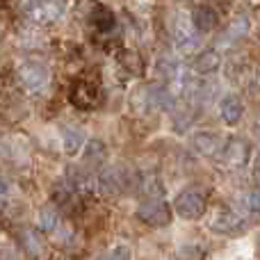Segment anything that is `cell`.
<instances>
[{
	"mask_svg": "<svg viewBox=\"0 0 260 260\" xmlns=\"http://www.w3.org/2000/svg\"><path fill=\"white\" fill-rule=\"evenodd\" d=\"M69 0H25V16L35 25H55L67 14Z\"/></svg>",
	"mask_w": 260,
	"mask_h": 260,
	"instance_id": "obj_1",
	"label": "cell"
},
{
	"mask_svg": "<svg viewBox=\"0 0 260 260\" xmlns=\"http://www.w3.org/2000/svg\"><path fill=\"white\" fill-rule=\"evenodd\" d=\"M206 210H208L206 194L199 187H187L176 197V215H178L180 219L197 221L206 215Z\"/></svg>",
	"mask_w": 260,
	"mask_h": 260,
	"instance_id": "obj_2",
	"label": "cell"
},
{
	"mask_svg": "<svg viewBox=\"0 0 260 260\" xmlns=\"http://www.w3.org/2000/svg\"><path fill=\"white\" fill-rule=\"evenodd\" d=\"M69 101L78 110H96L101 105V85L89 78H78L71 85Z\"/></svg>",
	"mask_w": 260,
	"mask_h": 260,
	"instance_id": "obj_3",
	"label": "cell"
},
{
	"mask_svg": "<svg viewBox=\"0 0 260 260\" xmlns=\"http://www.w3.org/2000/svg\"><path fill=\"white\" fill-rule=\"evenodd\" d=\"M18 80L30 94H39L50 85V69L44 62L27 59L18 67Z\"/></svg>",
	"mask_w": 260,
	"mask_h": 260,
	"instance_id": "obj_4",
	"label": "cell"
},
{
	"mask_svg": "<svg viewBox=\"0 0 260 260\" xmlns=\"http://www.w3.org/2000/svg\"><path fill=\"white\" fill-rule=\"evenodd\" d=\"M208 226H210V231H215L217 235H238V233H242L247 224H244V219L235 210H231V208H226V206H219L212 210Z\"/></svg>",
	"mask_w": 260,
	"mask_h": 260,
	"instance_id": "obj_5",
	"label": "cell"
},
{
	"mask_svg": "<svg viewBox=\"0 0 260 260\" xmlns=\"http://www.w3.org/2000/svg\"><path fill=\"white\" fill-rule=\"evenodd\" d=\"M137 217L144 224L153 226V229H160V226H167L171 221V210L162 199H148V201L139 203Z\"/></svg>",
	"mask_w": 260,
	"mask_h": 260,
	"instance_id": "obj_6",
	"label": "cell"
},
{
	"mask_svg": "<svg viewBox=\"0 0 260 260\" xmlns=\"http://www.w3.org/2000/svg\"><path fill=\"white\" fill-rule=\"evenodd\" d=\"M126 185H128L126 174L121 169H117V167L101 171L94 178V189L99 194H103V197H117V194H121L126 189Z\"/></svg>",
	"mask_w": 260,
	"mask_h": 260,
	"instance_id": "obj_7",
	"label": "cell"
},
{
	"mask_svg": "<svg viewBox=\"0 0 260 260\" xmlns=\"http://www.w3.org/2000/svg\"><path fill=\"white\" fill-rule=\"evenodd\" d=\"M219 157H221V162H224L226 167L240 169V167H244V165L249 162V157H251V146H249L244 139L233 137L231 142L224 144V148H221Z\"/></svg>",
	"mask_w": 260,
	"mask_h": 260,
	"instance_id": "obj_8",
	"label": "cell"
},
{
	"mask_svg": "<svg viewBox=\"0 0 260 260\" xmlns=\"http://www.w3.org/2000/svg\"><path fill=\"white\" fill-rule=\"evenodd\" d=\"M174 41H176V48H178L180 53L189 55L199 48V32L194 30L189 21L178 18L174 25Z\"/></svg>",
	"mask_w": 260,
	"mask_h": 260,
	"instance_id": "obj_9",
	"label": "cell"
},
{
	"mask_svg": "<svg viewBox=\"0 0 260 260\" xmlns=\"http://www.w3.org/2000/svg\"><path fill=\"white\" fill-rule=\"evenodd\" d=\"M192 148L203 157H219L221 148H224V142L219 139V135L208 133V130H201V133H194Z\"/></svg>",
	"mask_w": 260,
	"mask_h": 260,
	"instance_id": "obj_10",
	"label": "cell"
},
{
	"mask_svg": "<svg viewBox=\"0 0 260 260\" xmlns=\"http://www.w3.org/2000/svg\"><path fill=\"white\" fill-rule=\"evenodd\" d=\"M189 23H192V27L199 32V35H208V32H212L217 25H219V16H217V12L212 7L201 5V7H197L192 12Z\"/></svg>",
	"mask_w": 260,
	"mask_h": 260,
	"instance_id": "obj_11",
	"label": "cell"
},
{
	"mask_svg": "<svg viewBox=\"0 0 260 260\" xmlns=\"http://www.w3.org/2000/svg\"><path fill=\"white\" fill-rule=\"evenodd\" d=\"M219 114L224 119V123L229 126H238L244 117V103L238 94H226L219 103Z\"/></svg>",
	"mask_w": 260,
	"mask_h": 260,
	"instance_id": "obj_12",
	"label": "cell"
},
{
	"mask_svg": "<svg viewBox=\"0 0 260 260\" xmlns=\"http://www.w3.org/2000/svg\"><path fill=\"white\" fill-rule=\"evenodd\" d=\"M21 247L23 251L27 253L30 258L35 260H41L48 256V247H46V240L41 238L39 233H35V231H23L21 235Z\"/></svg>",
	"mask_w": 260,
	"mask_h": 260,
	"instance_id": "obj_13",
	"label": "cell"
},
{
	"mask_svg": "<svg viewBox=\"0 0 260 260\" xmlns=\"http://www.w3.org/2000/svg\"><path fill=\"white\" fill-rule=\"evenodd\" d=\"M146 101L153 110H171L176 96L171 94L167 85H153L146 89Z\"/></svg>",
	"mask_w": 260,
	"mask_h": 260,
	"instance_id": "obj_14",
	"label": "cell"
},
{
	"mask_svg": "<svg viewBox=\"0 0 260 260\" xmlns=\"http://www.w3.org/2000/svg\"><path fill=\"white\" fill-rule=\"evenodd\" d=\"M89 23L99 32H110L114 25H117V16H114V12L108 7V5H101L99 3V5H94V9H91Z\"/></svg>",
	"mask_w": 260,
	"mask_h": 260,
	"instance_id": "obj_15",
	"label": "cell"
},
{
	"mask_svg": "<svg viewBox=\"0 0 260 260\" xmlns=\"http://www.w3.org/2000/svg\"><path fill=\"white\" fill-rule=\"evenodd\" d=\"M221 64V57L217 50H203L194 57V71L197 73H212L217 71Z\"/></svg>",
	"mask_w": 260,
	"mask_h": 260,
	"instance_id": "obj_16",
	"label": "cell"
},
{
	"mask_svg": "<svg viewBox=\"0 0 260 260\" xmlns=\"http://www.w3.org/2000/svg\"><path fill=\"white\" fill-rule=\"evenodd\" d=\"M85 144V135L78 128H62V146L67 155H78Z\"/></svg>",
	"mask_w": 260,
	"mask_h": 260,
	"instance_id": "obj_17",
	"label": "cell"
},
{
	"mask_svg": "<svg viewBox=\"0 0 260 260\" xmlns=\"http://www.w3.org/2000/svg\"><path fill=\"white\" fill-rule=\"evenodd\" d=\"M62 224V217H59V210L53 206H44L39 210V229L44 233H55Z\"/></svg>",
	"mask_w": 260,
	"mask_h": 260,
	"instance_id": "obj_18",
	"label": "cell"
},
{
	"mask_svg": "<svg viewBox=\"0 0 260 260\" xmlns=\"http://www.w3.org/2000/svg\"><path fill=\"white\" fill-rule=\"evenodd\" d=\"M105 144L101 142V139H91L89 144L85 146V160L87 162H101L105 157Z\"/></svg>",
	"mask_w": 260,
	"mask_h": 260,
	"instance_id": "obj_19",
	"label": "cell"
},
{
	"mask_svg": "<svg viewBox=\"0 0 260 260\" xmlns=\"http://www.w3.org/2000/svg\"><path fill=\"white\" fill-rule=\"evenodd\" d=\"M99 260H133V256H130L128 247H114V249H110L108 253H103Z\"/></svg>",
	"mask_w": 260,
	"mask_h": 260,
	"instance_id": "obj_20",
	"label": "cell"
},
{
	"mask_svg": "<svg viewBox=\"0 0 260 260\" xmlns=\"http://www.w3.org/2000/svg\"><path fill=\"white\" fill-rule=\"evenodd\" d=\"M244 206L249 212H260V192H249L244 197Z\"/></svg>",
	"mask_w": 260,
	"mask_h": 260,
	"instance_id": "obj_21",
	"label": "cell"
},
{
	"mask_svg": "<svg viewBox=\"0 0 260 260\" xmlns=\"http://www.w3.org/2000/svg\"><path fill=\"white\" fill-rule=\"evenodd\" d=\"M7 201V185H5V180H0V203Z\"/></svg>",
	"mask_w": 260,
	"mask_h": 260,
	"instance_id": "obj_22",
	"label": "cell"
},
{
	"mask_svg": "<svg viewBox=\"0 0 260 260\" xmlns=\"http://www.w3.org/2000/svg\"><path fill=\"white\" fill-rule=\"evenodd\" d=\"M256 135H258V137H260V121H258V126H256Z\"/></svg>",
	"mask_w": 260,
	"mask_h": 260,
	"instance_id": "obj_23",
	"label": "cell"
},
{
	"mask_svg": "<svg viewBox=\"0 0 260 260\" xmlns=\"http://www.w3.org/2000/svg\"><path fill=\"white\" fill-rule=\"evenodd\" d=\"M258 183H260V171H258Z\"/></svg>",
	"mask_w": 260,
	"mask_h": 260,
	"instance_id": "obj_24",
	"label": "cell"
}]
</instances>
